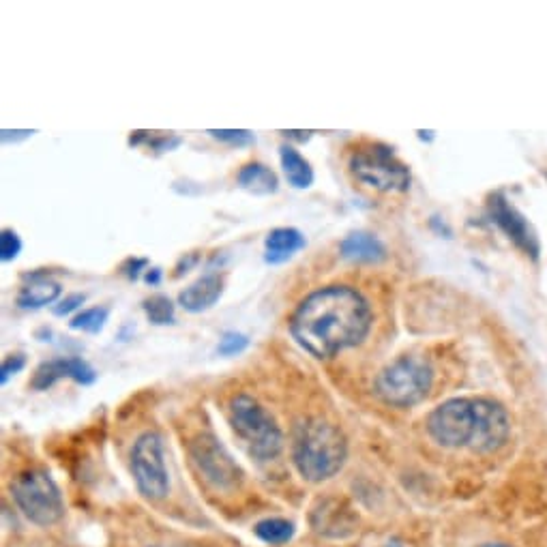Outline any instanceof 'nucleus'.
<instances>
[{"label": "nucleus", "instance_id": "nucleus-12", "mask_svg": "<svg viewBox=\"0 0 547 547\" xmlns=\"http://www.w3.org/2000/svg\"><path fill=\"white\" fill-rule=\"evenodd\" d=\"M63 378H71L73 382L84 384L86 387V384H93L97 380V374H95V369L80 357L54 359L48 363H41L37 367L31 384H33L35 391H46Z\"/></svg>", "mask_w": 547, "mask_h": 547}, {"label": "nucleus", "instance_id": "nucleus-15", "mask_svg": "<svg viewBox=\"0 0 547 547\" xmlns=\"http://www.w3.org/2000/svg\"><path fill=\"white\" fill-rule=\"evenodd\" d=\"M24 286L18 292V307L22 309H41L46 305H52L63 294V288L54 279H50L48 273H26Z\"/></svg>", "mask_w": 547, "mask_h": 547}, {"label": "nucleus", "instance_id": "nucleus-4", "mask_svg": "<svg viewBox=\"0 0 547 547\" xmlns=\"http://www.w3.org/2000/svg\"><path fill=\"white\" fill-rule=\"evenodd\" d=\"M434 369L421 357H399L376 376L374 389L384 404L410 408L430 395Z\"/></svg>", "mask_w": 547, "mask_h": 547}, {"label": "nucleus", "instance_id": "nucleus-8", "mask_svg": "<svg viewBox=\"0 0 547 547\" xmlns=\"http://www.w3.org/2000/svg\"><path fill=\"white\" fill-rule=\"evenodd\" d=\"M131 472L142 496L151 500L166 498L170 492V477L164 455V438L157 432H144L133 442Z\"/></svg>", "mask_w": 547, "mask_h": 547}, {"label": "nucleus", "instance_id": "nucleus-11", "mask_svg": "<svg viewBox=\"0 0 547 547\" xmlns=\"http://www.w3.org/2000/svg\"><path fill=\"white\" fill-rule=\"evenodd\" d=\"M487 213H490V219L517 247L532 258L539 256V239L535 230L528 224V219L513 204H509L507 198L494 196L490 200V206H487Z\"/></svg>", "mask_w": 547, "mask_h": 547}, {"label": "nucleus", "instance_id": "nucleus-6", "mask_svg": "<svg viewBox=\"0 0 547 547\" xmlns=\"http://www.w3.org/2000/svg\"><path fill=\"white\" fill-rule=\"evenodd\" d=\"M350 172L357 181L382 194H402L410 187V170L387 144H369L350 155Z\"/></svg>", "mask_w": 547, "mask_h": 547}, {"label": "nucleus", "instance_id": "nucleus-18", "mask_svg": "<svg viewBox=\"0 0 547 547\" xmlns=\"http://www.w3.org/2000/svg\"><path fill=\"white\" fill-rule=\"evenodd\" d=\"M279 161H282V170L294 189H309L314 185L312 164L294 146H279Z\"/></svg>", "mask_w": 547, "mask_h": 547}, {"label": "nucleus", "instance_id": "nucleus-1", "mask_svg": "<svg viewBox=\"0 0 547 547\" xmlns=\"http://www.w3.org/2000/svg\"><path fill=\"white\" fill-rule=\"evenodd\" d=\"M374 324L372 305L350 286L320 288L297 305L288 329L314 359H333L339 352L361 346Z\"/></svg>", "mask_w": 547, "mask_h": 547}, {"label": "nucleus", "instance_id": "nucleus-9", "mask_svg": "<svg viewBox=\"0 0 547 547\" xmlns=\"http://www.w3.org/2000/svg\"><path fill=\"white\" fill-rule=\"evenodd\" d=\"M189 455L191 462L200 470V475L217 490H232L243 479L239 464L211 434H200L196 440H191Z\"/></svg>", "mask_w": 547, "mask_h": 547}, {"label": "nucleus", "instance_id": "nucleus-5", "mask_svg": "<svg viewBox=\"0 0 547 547\" xmlns=\"http://www.w3.org/2000/svg\"><path fill=\"white\" fill-rule=\"evenodd\" d=\"M11 496L18 509L37 526H52L65 513L61 490L52 475L43 468L26 470L11 483Z\"/></svg>", "mask_w": 547, "mask_h": 547}, {"label": "nucleus", "instance_id": "nucleus-16", "mask_svg": "<svg viewBox=\"0 0 547 547\" xmlns=\"http://www.w3.org/2000/svg\"><path fill=\"white\" fill-rule=\"evenodd\" d=\"M305 247V236L297 228H275L264 241V262L284 264Z\"/></svg>", "mask_w": 547, "mask_h": 547}, {"label": "nucleus", "instance_id": "nucleus-31", "mask_svg": "<svg viewBox=\"0 0 547 547\" xmlns=\"http://www.w3.org/2000/svg\"><path fill=\"white\" fill-rule=\"evenodd\" d=\"M481 547H513V545H507V543H485Z\"/></svg>", "mask_w": 547, "mask_h": 547}, {"label": "nucleus", "instance_id": "nucleus-29", "mask_svg": "<svg viewBox=\"0 0 547 547\" xmlns=\"http://www.w3.org/2000/svg\"><path fill=\"white\" fill-rule=\"evenodd\" d=\"M181 144L179 136H157V138H149V146L157 153H166L176 149V146Z\"/></svg>", "mask_w": 547, "mask_h": 547}, {"label": "nucleus", "instance_id": "nucleus-14", "mask_svg": "<svg viewBox=\"0 0 547 547\" xmlns=\"http://www.w3.org/2000/svg\"><path fill=\"white\" fill-rule=\"evenodd\" d=\"M339 254L348 262L357 264H378L387 260V247L372 232H350L346 239L339 243Z\"/></svg>", "mask_w": 547, "mask_h": 547}, {"label": "nucleus", "instance_id": "nucleus-13", "mask_svg": "<svg viewBox=\"0 0 547 547\" xmlns=\"http://www.w3.org/2000/svg\"><path fill=\"white\" fill-rule=\"evenodd\" d=\"M221 294H224V277L209 273L179 294V305L189 314H202L221 299Z\"/></svg>", "mask_w": 547, "mask_h": 547}, {"label": "nucleus", "instance_id": "nucleus-20", "mask_svg": "<svg viewBox=\"0 0 547 547\" xmlns=\"http://www.w3.org/2000/svg\"><path fill=\"white\" fill-rule=\"evenodd\" d=\"M254 532L264 543L284 545L294 537V524L288 520H282V517H269V520L258 522Z\"/></svg>", "mask_w": 547, "mask_h": 547}, {"label": "nucleus", "instance_id": "nucleus-7", "mask_svg": "<svg viewBox=\"0 0 547 547\" xmlns=\"http://www.w3.org/2000/svg\"><path fill=\"white\" fill-rule=\"evenodd\" d=\"M475 427V397L449 399L427 417V432L445 449H470Z\"/></svg>", "mask_w": 547, "mask_h": 547}, {"label": "nucleus", "instance_id": "nucleus-3", "mask_svg": "<svg viewBox=\"0 0 547 547\" xmlns=\"http://www.w3.org/2000/svg\"><path fill=\"white\" fill-rule=\"evenodd\" d=\"M230 423L249 453L260 462L275 460L284 449V434L260 402L249 395H236L230 402Z\"/></svg>", "mask_w": 547, "mask_h": 547}, {"label": "nucleus", "instance_id": "nucleus-30", "mask_svg": "<svg viewBox=\"0 0 547 547\" xmlns=\"http://www.w3.org/2000/svg\"><path fill=\"white\" fill-rule=\"evenodd\" d=\"M161 277H164V271L161 269H151L144 273V282L151 284V286H159L161 284Z\"/></svg>", "mask_w": 547, "mask_h": 547}, {"label": "nucleus", "instance_id": "nucleus-17", "mask_svg": "<svg viewBox=\"0 0 547 547\" xmlns=\"http://www.w3.org/2000/svg\"><path fill=\"white\" fill-rule=\"evenodd\" d=\"M312 524L324 537H346L354 530L352 515L337 500H324L312 513Z\"/></svg>", "mask_w": 547, "mask_h": 547}, {"label": "nucleus", "instance_id": "nucleus-21", "mask_svg": "<svg viewBox=\"0 0 547 547\" xmlns=\"http://www.w3.org/2000/svg\"><path fill=\"white\" fill-rule=\"evenodd\" d=\"M108 318H110V309L108 307H101V305L88 307V309H82L80 314L73 316V320L69 322V329L97 335V333L103 331V327H106Z\"/></svg>", "mask_w": 547, "mask_h": 547}, {"label": "nucleus", "instance_id": "nucleus-28", "mask_svg": "<svg viewBox=\"0 0 547 547\" xmlns=\"http://www.w3.org/2000/svg\"><path fill=\"white\" fill-rule=\"evenodd\" d=\"M146 266H149V260L146 258H127L121 266V271L129 282H136V279H140L142 271H146Z\"/></svg>", "mask_w": 547, "mask_h": 547}, {"label": "nucleus", "instance_id": "nucleus-2", "mask_svg": "<svg viewBox=\"0 0 547 547\" xmlns=\"http://www.w3.org/2000/svg\"><path fill=\"white\" fill-rule=\"evenodd\" d=\"M346 457L348 442L339 427L322 419H307L297 427L292 462L305 481H329L344 468Z\"/></svg>", "mask_w": 547, "mask_h": 547}, {"label": "nucleus", "instance_id": "nucleus-23", "mask_svg": "<svg viewBox=\"0 0 547 547\" xmlns=\"http://www.w3.org/2000/svg\"><path fill=\"white\" fill-rule=\"evenodd\" d=\"M247 346H249L247 335L236 333V331H228V333L221 335L219 344H217V352L221 354V357H236V354L245 352Z\"/></svg>", "mask_w": 547, "mask_h": 547}, {"label": "nucleus", "instance_id": "nucleus-26", "mask_svg": "<svg viewBox=\"0 0 547 547\" xmlns=\"http://www.w3.org/2000/svg\"><path fill=\"white\" fill-rule=\"evenodd\" d=\"M24 365H26L24 354H11V357H7L3 361V367H0V382L7 384L11 376H16V374L22 372Z\"/></svg>", "mask_w": 547, "mask_h": 547}, {"label": "nucleus", "instance_id": "nucleus-22", "mask_svg": "<svg viewBox=\"0 0 547 547\" xmlns=\"http://www.w3.org/2000/svg\"><path fill=\"white\" fill-rule=\"evenodd\" d=\"M144 314L155 327H166V324H174L176 320V307L166 297V294H153L151 299L144 301Z\"/></svg>", "mask_w": 547, "mask_h": 547}, {"label": "nucleus", "instance_id": "nucleus-25", "mask_svg": "<svg viewBox=\"0 0 547 547\" xmlns=\"http://www.w3.org/2000/svg\"><path fill=\"white\" fill-rule=\"evenodd\" d=\"M22 254V239L18 232L5 228L0 232V260L11 262Z\"/></svg>", "mask_w": 547, "mask_h": 547}, {"label": "nucleus", "instance_id": "nucleus-19", "mask_svg": "<svg viewBox=\"0 0 547 547\" xmlns=\"http://www.w3.org/2000/svg\"><path fill=\"white\" fill-rule=\"evenodd\" d=\"M236 183H239L241 189L249 191L254 196H271L277 194L279 189V179L277 174L264 164H247L241 168L239 176H236Z\"/></svg>", "mask_w": 547, "mask_h": 547}, {"label": "nucleus", "instance_id": "nucleus-32", "mask_svg": "<svg viewBox=\"0 0 547 547\" xmlns=\"http://www.w3.org/2000/svg\"><path fill=\"white\" fill-rule=\"evenodd\" d=\"M387 547H399V545H395V543H393V545H391V543H389V545H387Z\"/></svg>", "mask_w": 547, "mask_h": 547}, {"label": "nucleus", "instance_id": "nucleus-10", "mask_svg": "<svg viewBox=\"0 0 547 547\" xmlns=\"http://www.w3.org/2000/svg\"><path fill=\"white\" fill-rule=\"evenodd\" d=\"M477 427L470 449L477 453H494L505 447L511 434V419L502 404L490 397H475Z\"/></svg>", "mask_w": 547, "mask_h": 547}, {"label": "nucleus", "instance_id": "nucleus-27", "mask_svg": "<svg viewBox=\"0 0 547 547\" xmlns=\"http://www.w3.org/2000/svg\"><path fill=\"white\" fill-rule=\"evenodd\" d=\"M84 301H86L84 294H69V297H65L61 303L54 307V314L56 316H69L73 312H78V309L84 305Z\"/></svg>", "mask_w": 547, "mask_h": 547}, {"label": "nucleus", "instance_id": "nucleus-24", "mask_svg": "<svg viewBox=\"0 0 547 547\" xmlns=\"http://www.w3.org/2000/svg\"><path fill=\"white\" fill-rule=\"evenodd\" d=\"M211 138L224 142V144H230V146H249L254 144L256 138L254 133L247 131V129H209Z\"/></svg>", "mask_w": 547, "mask_h": 547}]
</instances>
